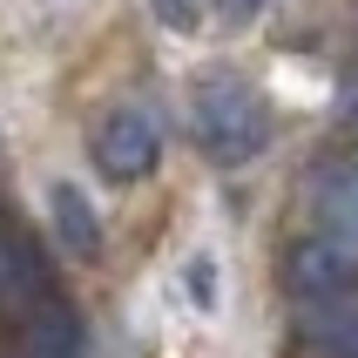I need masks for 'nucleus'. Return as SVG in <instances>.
Returning <instances> with one entry per match:
<instances>
[{"mask_svg": "<svg viewBox=\"0 0 358 358\" xmlns=\"http://www.w3.org/2000/svg\"><path fill=\"white\" fill-rule=\"evenodd\" d=\"M189 129H196L203 156L223 169H243L271 149V101L250 88L243 75H196L189 88Z\"/></svg>", "mask_w": 358, "mask_h": 358, "instance_id": "1", "label": "nucleus"}, {"mask_svg": "<svg viewBox=\"0 0 358 358\" xmlns=\"http://www.w3.org/2000/svg\"><path fill=\"white\" fill-rule=\"evenodd\" d=\"M352 250L331 237H311L291 250V291H298L304 304H331V298H352Z\"/></svg>", "mask_w": 358, "mask_h": 358, "instance_id": "3", "label": "nucleus"}, {"mask_svg": "<svg viewBox=\"0 0 358 358\" xmlns=\"http://www.w3.org/2000/svg\"><path fill=\"white\" fill-rule=\"evenodd\" d=\"M318 230L358 257V162H345L338 176L324 182V196H318Z\"/></svg>", "mask_w": 358, "mask_h": 358, "instance_id": "4", "label": "nucleus"}, {"mask_svg": "<svg viewBox=\"0 0 358 358\" xmlns=\"http://www.w3.org/2000/svg\"><path fill=\"white\" fill-rule=\"evenodd\" d=\"M14 278H20V257H14V243L0 237V298H7V291H14Z\"/></svg>", "mask_w": 358, "mask_h": 358, "instance_id": "8", "label": "nucleus"}, {"mask_svg": "<svg viewBox=\"0 0 358 358\" xmlns=\"http://www.w3.org/2000/svg\"><path fill=\"white\" fill-rule=\"evenodd\" d=\"M264 7H271V0H210V14H217L223 27H230V34H237V27H250V20H257Z\"/></svg>", "mask_w": 358, "mask_h": 358, "instance_id": "6", "label": "nucleus"}, {"mask_svg": "<svg viewBox=\"0 0 358 358\" xmlns=\"http://www.w3.org/2000/svg\"><path fill=\"white\" fill-rule=\"evenodd\" d=\"M55 237L68 243L75 257H95V250H101V217H95V203L81 196L75 182L55 189Z\"/></svg>", "mask_w": 358, "mask_h": 358, "instance_id": "5", "label": "nucleus"}, {"mask_svg": "<svg viewBox=\"0 0 358 358\" xmlns=\"http://www.w3.org/2000/svg\"><path fill=\"white\" fill-rule=\"evenodd\" d=\"M149 7H156L162 27H196L203 20V0H149Z\"/></svg>", "mask_w": 358, "mask_h": 358, "instance_id": "7", "label": "nucleus"}, {"mask_svg": "<svg viewBox=\"0 0 358 358\" xmlns=\"http://www.w3.org/2000/svg\"><path fill=\"white\" fill-rule=\"evenodd\" d=\"M88 156H95V169L108 182H142L162 162V129L149 122V108L122 101V108H108V115L88 129Z\"/></svg>", "mask_w": 358, "mask_h": 358, "instance_id": "2", "label": "nucleus"}]
</instances>
